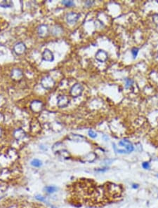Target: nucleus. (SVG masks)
I'll return each instance as SVG.
<instances>
[{
  "label": "nucleus",
  "mask_w": 158,
  "mask_h": 208,
  "mask_svg": "<svg viewBox=\"0 0 158 208\" xmlns=\"http://www.w3.org/2000/svg\"><path fill=\"white\" fill-rule=\"evenodd\" d=\"M41 86L46 90H51L55 86V81L50 76H46L41 80Z\"/></svg>",
  "instance_id": "obj_1"
},
{
  "label": "nucleus",
  "mask_w": 158,
  "mask_h": 208,
  "mask_svg": "<svg viewBox=\"0 0 158 208\" xmlns=\"http://www.w3.org/2000/svg\"><path fill=\"white\" fill-rule=\"evenodd\" d=\"M82 92L83 87L82 86L81 84L76 83L71 88L70 93L73 97H78L82 94Z\"/></svg>",
  "instance_id": "obj_2"
},
{
  "label": "nucleus",
  "mask_w": 158,
  "mask_h": 208,
  "mask_svg": "<svg viewBox=\"0 0 158 208\" xmlns=\"http://www.w3.org/2000/svg\"><path fill=\"white\" fill-rule=\"evenodd\" d=\"M80 15L75 12H70L66 15V21L70 25L75 24L77 21L79 20Z\"/></svg>",
  "instance_id": "obj_3"
},
{
  "label": "nucleus",
  "mask_w": 158,
  "mask_h": 208,
  "mask_svg": "<svg viewBox=\"0 0 158 208\" xmlns=\"http://www.w3.org/2000/svg\"><path fill=\"white\" fill-rule=\"evenodd\" d=\"M69 99L66 95H61L57 97V105L60 108H65L69 105Z\"/></svg>",
  "instance_id": "obj_4"
},
{
  "label": "nucleus",
  "mask_w": 158,
  "mask_h": 208,
  "mask_svg": "<svg viewBox=\"0 0 158 208\" xmlns=\"http://www.w3.org/2000/svg\"><path fill=\"white\" fill-rule=\"evenodd\" d=\"M25 51H26V46L23 42H18L13 46V51L18 56L23 55L25 52Z\"/></svg>",
  "instance_id": "obj_5"
},
{
  "label": "nucleus",
  "mask_w": 158,
  "mask_h": 208,
  "mask_svg": "<svg viewBox=\"0 0 158 208\" xmlns=\"http://www.w3.org/2000/svg\"><path fill=\"white\" fill-rule=\"evenodd\" d=\"M43 103L41 101L39 100H35L32 101L30 104V109H32L33 112L35 113H39L40 111H42L43 109Z\"/></svg>",
  "instance_id": "obj_6"
},
{
  "label": "nucleus",
  "mask_w": 158,
  "mask_h": 208,
  "mask_svg": "<svg viewBox=\"0 0 158 208\" xmlns=\"http://www.w3.org/2000/svg\"><path fill=\"white\" fill-rule=\"evenodd\" d=\"M49 27L46 25L42 24L38 27L37 33L41 38H45V37H47L49 35Z\"/></svg>",
  "instance_id": "obj_7"
},
{
  "label": "nucleus",
  "mask_w": 158,
  "mask_h": 208,
  "mask_svg": "<svg viewBox=\"0 0 158 208\" xmlns=\"http://www.w3.org/2000/svg\"><path fill=\"white\" fill-rule=\"evenodd\" d=\"M42 59L44 61L47 62H52L54 60V56L53 53L49 49H45L42 53Z\"/></svg>",
  "instance_id": "obj_8"
},
{
  "label": "nucleus",
  "mask_w": 158,
  "mask_h": 208,
  "mask_svg": "<svg viewBox=\"0 0 158 208\" xmlns=\"http://www.w3.org/2000/svg\"><path fill=\"white\" fill-rule=\"evenodd\" d=\"M11 76L14 81H18V80H21L23 76V73L22 70H20V69L14 68L12 70V72H11Z\"/></svg>",
  "instance_id": "obj_9"
},
{
  "label": "nucleus",
  "mask_w": 158,
  "mask_h": 208,
  "mask_svg": "<svg viewBox=\"0 0 158 208\" xmlns=\"http://www.w3.org/2000/svg\"><path fill=\"white\" fill-rule=\"evenodd\" d=\"M119 145L120 146H124L125 148V150L128 152V154L134 151V146L132 145V143H131L129 141H128L127 140H121L120 142H119Z\"/></svg>",
  "instance_id": "obj_10"
},
{
  "label": "nucleus",
  "mask_w": 158,
  "mask_h": 208,
  "mask_svg": "<svg viewBox=\"0 0 158 208\" xmlns=\"http://www.w3.org/2000/svg\"><path fill=\"white\" fill-rule=\"evenodd\" d=\"M96 59L101 62H105L108 60V54L104 51L99 50L96 54Z\"/></svg>",
  "instance_id": "obj_11"
},
{
  "label": "nucleus",
  "mask_w": 158,
  "mask_h": 208,
  "mask_svg": "<svg viewBox=\"0 0 158 208\" xmlns=\"http://www.w3.org/2000/svg\"><path fill=\"white\" fill-rule=\"evenodd\" d=\"M13 136L16 140H22L25 137V133L22 129H17L13 132Z\"/></svg>",
  "instance_id": "obj_12"
},
{
  "label": "nucleus",
  "mask_w": 158,
  "mask_h": 208,
  "mask_svg": "<svg viewBox=\"0 0 158 208\" xmlns=\"http://www.w3.org/2000/svg\"><path fill=\"white\" fill-rule=\"evenodd\" d=\"M30 164L32 165V166L37 167V168H39V167L42 166V162L39 159H33L32 161L30 162Z\"/></svg>",
  "instance_id": "obj_13"
},
{
  "label": "nucleus",
  "mask_w": 158,
  "mask_h": 208,
  "mask_svg": "<svg viewBox=\"0 0 158 208\" xmlns=\"http://www.w3.org/2000/svg\"><path fill=\"white\" fill-rule=\"evenodd\" d=\"M46 191L49 193H53L54 192H56L58 190V188L56 187V186H46L45 188Z\"/></svg>",
  "instance_id": "obj_14"
},
{
  "label": "nucleus",
  "mask_w": 158,
  "mask_h": 208,
  "mask_svg": "<svg viewBox=\"0 0 158 208\" xmlns=\"http://www.w3.org/2000/svg\"><path fill=\"white\" fill-rule=\"evenodd\" d=\"M80 138L83 139L84 137L81 135H69V139L70 140H73V141H79L80 140Z\"/></svg>",
  "instance_id": "obj_15"
},
{
  "label": "nucleus",
  "mask_w": 158,
  "mask_h": 208,
  "mask_svg": "<svg viewBox=\"0 0 158 208\" xmlns=\"http://www.w3.org/2000/svg\"><path fill=\"white\" fill-rule=\"evenodd\" d=\"M0 6L2 7H11L13 6V3L10 1H4L3 2L0 4Z\"/></svg>",
  "instance_id": "obj_16"
},
{
  "label": "nucleus",
  "mask_w": 158,
  "mask_h": 208,
  "mask_svg": "<svg viewBox=\"0 0 158 208\" xmlns=\"http://www.w3.org/2000/svg\"><path fill=\"white\" fill-rule=\"evenodd\" d=\"M62 4L67 7H72L75 6V3L73 1H66V0H65V1H62Z\"/></svg>",
  "instance_id": "obj_17"
},
{
  "label": "nucleus",
  "mask_w": 158,
  "mask_h": 208,
  "mask_svg": "<svg viewBox=\"0 0 158 208\" xmlns=\"http://www.w3.org/2000/svg\"><path fill=\"white\" fill-rule=\"evenodd\" d=\"M88 134H89V137H91V138H96L97 137V133L94 132V131L92 130H89V132H88Z\"/></svg>",
  "instance_id": "obj_18"
},
{
  "label": "nucleus",
  "mask_w": 158,
  "mask_h": 208,
  "mask_svg": "<svg viewBox=\"0 0 158 208\" xmlns=\"http://www.w3.org/2000/svg\"><path fill=\"white\" fill-rule=\"evenodd\" d=\"M125 82H126V88L130 87V86H132V84L133 83V81H132V80H130V79H126Z\"/></svg>",
  "instance_id": "obj_19"
},
{
  "label": "nucleus",
  "mask_w": 158,
  "mask_h": 208,
  "mask_svg": "<svg viewBox=\"0 0 158 208\" xmlns=\"http://www.w3.org/2000/svg\"><path fill=\"white\" fill-rule=\"evenodd\" d=\"M138 48H134L133 50H132V54H133L134 58H136V56H137V54H138Z\"/></svg>",
  "instance_id": "obj_20"
},
{
  "label": "nucleus",
  "mask_w": 158,
  "mask_h": 208,
  "mask_svg": "<svg viewBox=\"0 0 158 208\" xmlns=\"http://www.w3.org/2000/svg\"><path fill=\"white\" fill-rule=\"evenodd\" d=\"M142 166H143V168L146 170H148L150 168V164L147 162L143 163L142 164Z\"/></svg>",
  "instance_id": "obj_21"
},
{
  "label": "nucleus",
  "mask_w": 158,
  "mask_h": 208,
  "mask_svg": "<svg viewBox=\"0 0 158 208\" xmlns=\"http://www.w3.org/2000/svg\"><path fill=\"white\" fill-rule=\"evenodd\" d=\"M36 199H37L38 201H45V198H44V197H42V196H36Z\"/></svg>",
  "instance_id": "obj_22"
},
{
  "label": "nucleus",
  "mask_w": 158,
  "mask_h": 208,
  "mask_svg": "<svg viewBox=\"0 0 158 208\" xmlns=\"http://www.w3.org/2000/svg\"><path fill=\"white\" fill-rule=\"evenodd\" d=\"M94 3V1H87L85 2V4L88 6V7H91V5L93 4Z\"/></svg>",
  "instance_id": "obj_23"
},
{
  "label": "nucleus",
  "mask_w": 158,
  "mask_h": 208,
  "mask_svg": "<svg viewBox=\"0 0 158 208\" xmlns=\"http://www.w3.org/2000/svg\"><path fill=\"white\" fill-rule=\"evenodd\" d=\"M1 129H0V135H1Z\"/></svg>",
  "instance_id": "obj_24"
},
{
  "label": "nucleus",
  "mask_w": 158,
  "mask_h": 208,
  "mask_svg": "<svg viewBox=\"0 0 158 208\" xmlns=\"http://www.w3.org/2000/svg\"><path fill=\"white\" fill-rule=\"evenodd\" d=\"M157 177H158V174H157Z\"/></svg>",
  "instance_id": "obj_25"
}]
</instances>
